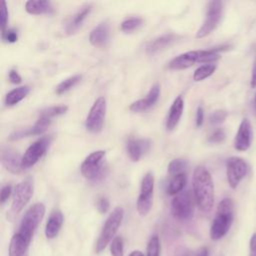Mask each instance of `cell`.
Segmentation results:
<instances>
[{
  "instance_id": "obj_1",
  "label": "cell",
  "mask_w": 256,
  "mask_h": 256,
  "mask_svg": "<svg viewBox=\"0 0 256 256\" xmlns=\"http://www.w3.org/2000/svg\"><path fill=\"white\" fill-rule=\"evenodd\" d=\"M193 194L199 209L208 213L214 204V185L210 172L204 166H198L193 172Z\"/></svg>"
},
{
  "instance_id": "obj_2",
  "label": "cell",
  "mask_w": 256,
  "mask_h": 256,
  "mask_svg": "<svg viewBox=\"0 0 256 256\" xmlns=\"http://www.w3.org/2000/svg\"><path fill=\"white\" fill-rule=\"evenodd\" d=\"M228 46H221L207 50H194L180 54L168 63V68L172 70H183L193 66L195 63L211 64L220 58L219 52L224 51Z\"/></svg>"
},
{
  "instance_id": "obj_3",
  "label": "cell",
  "mask_w": 256,
  "mask_h": 256,
  "mask_svg": "<svg viewBox=\"0 0 256 256\" xmlns=\"http://www.w3.org/2000/svg\"><path fill=\"white\" fill-rule=\"evenodd\" d=\"M233 211L234 205L230 198H224L219 202L215 218L210 228V237L212 240H219L228 233L233 222Z\"/></svg>"
},
{
  "instance_id": "obj_4",
  "label": "cell",
  "mask_w": 256,
  "mask_h": 256,
  "mask_svg": "<svg viewBox=\"0 0 256 256\" xmlns=\"http://www.w3.org/2000/svg\"><path fill=\"white\" fill-rule=\"evenodd\" d=\"M123 217H124V210L122 207H116L112 211V213L106 219L103 225V228L99 234V237L97 239V242L95 245L96 253H101L106 248V246L110 243V241L115 238L114 236L122 223Z\"/></svg>"
},
{
  "instance_id": "obj_5",
  "label": "cell",
  "mask_w": 256,
  "mask_h": 256,
  "mask_svg": "<svg viewBox=\"0 0 256 256\" xmlns=\"http://www.w3.org/2000/svg\"><path fill=\"white\" fill-rule=\"evenodd\" d=\"M44 214L45 205L43 203H35L32 205L22 217L17 233L30 243L38 225L44 217Z\"/></svg>"
},
{
  "instance_id": "obj_6",
  "label": "cell",
  "mask_w": 256,
  "mask_h": 256,
  "mask_svg": "<svg viewBox=\"0 0 256 256\" xmlns=\"http://www.w3.org/2000/svg\"><path fill=\"white\" fill-rule=\"evenodd\" d=\"M104 150H98L88 155L80 167L82 175L91 181L102 179L107 171L106 165L104 164Z\"/></svg>"
},
{
  "instance_id": "obj_7",
  "label": "cell",
  "mask_w": 256,
  "mask_h": 256,
  "mask_svg": "<svg viewBox=\"0 0 256 256\" xmlns=\"http://www.w3.org/2000/svg\"><path fill=\"white\" fill-rule=\"evenodd\" d=\"M34 192V182L32 177H27L19 182L13 191V198L9 214L16 216L30 201Z\"/></svg>"
},
{
  "instance_id": "obj_8",
  "label": "cell",
  "mask_w": 256,
  "mask_h": 256,
  "mask_svg": "<svg viewBox=\"0 0 256 256\" xmlns=\"http://www.w3.org/2000/svg\"><path fill=\"white\" fill-rule=\"evenodd\" d=\"M171 213L174 218L186 221L192 218L194 213V199L189 190L175 195L171 202Z\"/></svg>"
},
{
  "instance_id": "obj_9",
  "label": "cell",
  "mask_w": 256,
  "mask_h": 256,
  "mask_svg": "<svg viewBox=\"0 0 256 256\" xmlns=\"http://www.w3.org/2000/svg\"><path fill=\"white\" fill-rule=\"evenodd\" d=\"M153 191H154V176L151 172H148L142 178L140 194L136 204L137 211L141 216L147 215L152 207Z\"/></svg>"
},
{
  "instance_id": "obj_10",
  "label": "cell",
  "mask_w": 256,
  "mask_h": 256,
  "mask_svg": "<svg viewBox=\"0 0 256 256\" xmlns=\"http://www.w3.org/2000/svg\"><path fill=\"white\" fill-rule=\"evenodd\" d=\"M223 3L221 1H210L207 6L205 20L196 33V38H204L209 35L219 24L222 16Z\"/></svg>"
},
{
  "instance_id": "obj_11",
  "label": "cell",
  "mask_w": 256,
  "mask_h": 256,
  "mask_svg": "<svg viewBox=\"0 0 256 256\" xmlns=\"http://www.w3.org/2000/svg\"><path fill=\"white\" fill-rule=\"evenodd\" d=\"M106 115V100L104 97L96 99L85 121V127L89 132L99 133L104 125Z\"/></svg>"
},
{
  "instance_id": "obj_12",
  "label": "cell",
  "mask_w": 256,
  "mask_h": 256,
  "mask_svg": "<svg viewBox=\"0 0 256 256\" xmlns=\"http://www.w3.org/2000/svg\"><path fill=\"white\" fill-rule=\"evenodd\" d=\"M248 173L247 163L240 157H230L226 162L227 180L232 189H235Z\"/></svg>"
},
{
  "instance_id": "obj_13",
  "label": "cell",
  "mask_w": 256,
  "mask_h": 256,
  "mask_svg": "<svg viewBox=\"0 0 256 256\" xmlns=\"http://www.w3.org/2000/svg\"><path fill=\"white\" fill-rule=\"evenodd\" d=\"M50 141L51 138L46 136L32 143L22 156V168L27 169L32 167L45 154Z\"/></svg>"
},
{
  "instance_id": "obj_14",
  "label": "cell",
  "mask_w": 256,
  "mask_h": 256,
  "mask_svg": "<svg viewBox=\"0 0 256 256\" xmlns=\"http://www.w3.org/2000/svg\"><path fill=\"white\" fill-rule=\"evenodd\" d=\"M51 123V119L45 116H41L39 115L38 120L36 121V123L28 128H24V129H19L17 131H14L13 133L10 134L9 139L10 140H18L21 139L23 137H27V136H32V135H40L43 132H45L47 130V128L49 127Z\"/></svg>"
},
{
  "instance_id": "obj_15",
  "label": "cell",
  "mask_w": 256,
  "mask_h": 256,
  "mask_svg": "<svg viewBox=\"0 0 256 256\" xmlns=\"http://www.w3.org/2000/svg\"><path fill=\"white\" fill-rule=\"evenodd\" d=\"M1 162L2 165L13 174L21 172L22 168V157L20 154L10 147H2L1 149Z\"/></svg>"
},
{
  "instance_id": "obj_16",
  "label": "cell",
  "mask_w": 256,
  "mask_h": 256,
  "mask_svg": "<svg viewBox=\"0 0 256 256\" xmlns=\"http://www.w3.org/2000/svg\"><path fill=\"white\" fill-rule=\"evenodd\" d=\"M252 139V128L250 121L244 118L238 128L234 140V147L238 151H246L250 148Z\"/></svg>"
},
{
  "instance_id": "obj_17",
  "label": "cell",
  "mask_w": 256,
  "mask_h": 256,
  "mask_svg": "<svg viewBox=\"0 0 256 256\" xmlns=\"http://www.w3.org/2000/svg\"><path fill=\"white\" fill-rule=\"evenodd\" d=\"M160 95V86L158 84H154L151 89L149 90L148 94L146 95L145 98L139 99L135 102H133L130 106L129 109L132 112H144L148 110L150 107H152L158 100Z\"/></svg>"
},
{
  "instance_id": "obj_18",
  "label": "cell",
  "mask_w": 256,
  "mask_h": 256,
  "mask_svg": "<svg viewBox=\"0 0 256 256\" xmlns=\"http://www.w3.org/2000/svg\"><path fill=\"white\" fill-rule=\"evenodd\" d=\"M151 146V142L148 139H135L130 138L126 143V151L129 158L133 162L140 160L142 155L146 153Z\"/></svg>"
},
{
  "instance_id": "obj_19",
  "label": "cell",
  "mask_w": 256,
  "mask_h": 256,
  "mask_svg": "<svg viewBox=\"0 0 256 256\" xmlns=\"http://www.w3.org/2000/svg\"><path fill=\"white\" fill-rule=\"evenodd\" d=\"M110 37V29L107 22H102L97 25L89 35L90 43L95 47H104Z\"/></svg>"
},
{
  "instance_id": "obj_20",
  "label": "cell",
  "mask_w": 256,
  "mask_h": 256,
  "mask_svg": "<svg viewBox=\"0 0 256 256\" xmlns=\"http://www.w3.org/2000/svg\"><path fill=\"white\" fill-rule=\"evenodd\" d=\"M180 37L174 34H165L162 35L160 37L155 38L154 40L150 41L147 45H146V51L149 54H154L157 53L161 50H164L168 47H170L171 45H173Z\"/></svg>"
},
{
  "instance_id": "obj_21",
  "label": "cell",
  "mask_w": 256,
  "mask_h": 256,
  "mask_svg": "<svg viewBox=\"0 0 256 256\" xmlns=\"http://www.w3.org/2000/svg\"><path fill=\"white\" fill-rule=\"evenodd\" d=\"M183 108H184V101H183L181 96H178L173 101V103L170 107V110H169L167 120H166V129L168 131H171V130L175 129L176 126L178 125L179 120L182 116Z\"/></svg>"
},
{
  "instance_id": "obj_22",
  "label": "cell",
  "mask_w": 256,
  "mask_h": 256,
  "mask_svg": "<svg viewBox=\"0 0 256 256\" xmlns=\"http://www.w3.org/2000/svg\"><path fill=\"white\" fill-rule=\"evenodd\" d=\"M62 224H63L62 212L58 209L53 210L51 212V214L47 220L46 226H45V236L48 239L55 238L58 235V233L62 227Z\"/></svg>"
},
{
  "instance_id": "obj_23",
  "label": "cell",
  "mask_w": 256,
  "mask_h": 256,
  "mask_svg": "<svg viewBox=\"0 0 256 256\" xmlns=\"http://www.w3.org/2000/svg\"><path fill=\"white\" fill-rule=\"evenodd\" d=\"M29 245L30 243L18 233L14 234L9 244V256H28Z\"/></svg>"
},
{
  "instance_id": "obj_24",
  "label": "cell",
  "mask_w": 256,
  "mask_h": 256,
  "mask_svg": "<svg viewBox=\"0 0 256 256\" xmlns=\"http://www.w3.org/2000/svg\"><path fill=\"white\" fill-rule=\"evenodd\" d=\"M25 10L32 15H41L52 13L54 8L47 0H29L25 3Z\"/></svg>"
},
{
  "instance_id": "obj_25",
  "label": "cell",
  "mask_w": 256,
  "mask_h": 256,
  "mask_svg": "<svg viewBox=\"0 0 256 256\" xmlns=\"http://www.w3.org/2000/svg\"><path fill=\"white\" fill-rule=\"evenodd\" d=\"M91 11V6L87 5L85 7H83L81 10H79L72 18L71 20L68 22L67 26H66V32L67 34H73L75 33L82 25L83 21L85 20V18L87 17V15L90 13Z\"/></svg>"
},
{
  "instance_id": "obj_26",
  "label": "cell",
  "mask_w": 256,
  "mask_h": 256,
  "mask_svg": "<svg viewBox=\"0 0 256 256\" xmlns=\"http://www.w3.org/2000/svg\"><path fill=\"white\" fill-rule=\"evenodd\" d=\"M30 92V88L28 86H21L16 89L11 90L7 93L5 97V104L7 106H13L19 103L22 99H24Z\"/></svg>"
},
{
  "instance_id": "obj_27",
  "label": "cell",
  "mask_w": 256,
  "mask_h": 256,
  "mask_svg": "<svg viewBox=\"0 0 256 256\" xmlns=\"http://www.w3.org/2000/svg\"><path fill=\"white\" fill-rule=\"evenodd\" d=\"M186 180H187V177L185 173L172 176L171 180L168 183L167 193L169 195H177L180 192H182L186 185Z\"/></svg>"
},
{
  "instance_id": "obj_28",
  "label": "cell",
  "mask_w": 256,
  "mask_h": 256,
  "mask_svg": "<svg viewBox=\"0 0 256 256\" xmlns=\"http://www.w3.org/2000/svg\"><path fill=\"white\" fill-rule=\"evenodd\" d=\"M216 70V65L215 64H205L200 67H198L193 74V79L194 81H202L209 76H211Z\"/></svg>"
},
{
  "instance_id": "obj_29",
  "label": "cell",
  "mask_w": 256,
  "mask_h": 256,
  "mask_svg": "<svg viewBox=\"0 0 256 256\" xmlns=\"http://www.w3.org/2000/svg\"><path fill=\"white\" fill-rule=\"evenodd\" d=\"M81 78H82L81 75H74V76L66 78L65 80H63L61 83H59L57 85V87L55 89L56 94L61 95V94L65 93L66 91H68L69 89L74 87L81 80Z\"/></svg>"
},
{
  "instance_id": "obj_30",
  "label": "cell",
  "mask_w": 256,
  "mask_h": 256,
  "mask_svg": "<svg viewBox=\"0 0 256 256\" xmlns=\"http://www.w3.org/2000/svg\"><path fill=\"white\" fill-rule=\"evenodd\" d=\"M187 165L188 163L185 159H181V158L173 159L168 165V173L171 176L184 173V170L187 168Z\"/></svg>"
},
{
  "instance_id": "obj_31",
  "label": "cell",
  "mask_w": 256,
  "mask_h": 256,
  "mask_svg": "<svg viewBox=\"0 0 256 256\" xmlns=\"http://www.w3.org/2000/svg\"><path fill=\"white\" fill-rule=\"evenodd\" d=\"M142 22H143L142 19L138 17H132V18L126 19L121 23V30L126 33L134 31L135 29H137L142 25Z\"/></svg>"
},
{
  "instance_id": "obj_32",
  "label": "cell",
  "mask_w": 256,
  "mask_h": 256,
  "mask_svg": "<svg viewBox=\"0 0 256 256\" xmlns=\"http://www.w3.org/2000/svg\"><path fill=\"white\" fill-rule=\"evenodd\" d=\"M67 110H68V107H67L66 105L52 106V107H49V108H46V109L42 110L41 113H40V115H41V116L48 117V118L51 119V118H53V117H55V116L64 114Z\"/></svg>"
},
{
  "instance_id": "obj_33",
  "label": "cell",
  "mask_w": 256,
  "mask_h": 256,
  "mask_svg": "<svg viewBox=\"0 0 256 256\" xmlns=\"http://www.w3.org/2000/svg\"><path fill=\"white\" fill-rule=\"evenodd\" d=\"M160 241L157 235H153L147 244V256H159Z\"/></svg>"
},
{
  "instance_id": "obj_34",
  "label": "cell",
  "mask_w": 256,
  "mask_h": 256,
  "mask_svg": "<svg viewBox=\"0 0 256 256\" xmlns=\"http://www.w3.org/2000/svg\"><path fill=\"white\" fill-rule=\"evenodd\" d=\"M123 239L120 236L115 237L110 245V252L112 256H123Z\"/></svg>"
},
{
  "instance_id": "obj_35",
  "label": "cell",
  "mask_w": 256,
  "mask_h": 256,
  "mask_svg": "<svg viewBox=\"0 0 256 256\" xmlns=\"http://www.w3.org/2000/svg\"><path fill=\"white\" fill-rule=\"evenodd\" d=\"M227 115H228V113L225 110H216L210 114L209 122L212 125L221 124L225 121V119L227 118Z\"/></svg>"
},
{
  "instance_id": "obj_36",
  "label": "cell",
  "mask_w": 256,
  "mask_h": 256,
  "mask_svg": "<svg viewBox=\"0 0 256 256\" xmlns=\"http://www.w3.org/2000/svg\"><path fill=\"white\" fill-rule=\"evenodd\" d=\"M2 39L8 43H14L18 40V33L15 29H5L2 31Z\"/></svg>"
},
{
  "instance_id": "obj_37",
  "label": "cell",
  "mask_w": 256,
  "mask_h": 256,
  "mask_svg": "<svg viewBox=\"0 0 256 256\" xmlns=\"http://www.w3.org/2000/svg\"><path fill=\"white\" fill-rule=\"evenodd\" d=\"M225 132L222 129H217L208 137V141L210 143H221L225 140Z\"/></svg>"
},
{
  "instance_id": "obj_38",
  "label": "cell",
  "mask_w": 256,
  "mask_h": 256,
  "mask_svg": "<svg viewBox=\"0 0 256 256\" xmlns=\"http://www.w3.org/2000/svg\"><path fill=\"white\" fill-rule=\"evenodd\" d=\"M7 21H8V9H7L6 2L3 1V2H2V6H1V10H0V25H1V31L5 30Z\"/></svg>"
},
{
  "instance_id": "obj_39",
  "label": "cell",
  "mask_w": 256,
  "mask_h": 256,
  "mask_svg": "<svg viewBox=\"0 0 256 256\" xmlns=\"http://www.w3.org/2000/svg\"><path fill=\"white\" fill-rule=\"evenodd\" d=\"M11 193H12V186L10 184H7L2 187L1 194H0V200H1L2 204H4L8 200Z\"/></svg>"
},
{
  "instance_id": "obj_40",
  "label": "cell",
  "mask_w": 256,
  "mask_h": 256,
  "mask_svg": "<svg viewBox=\"0 0 256 256\" xmlns=\"http://www.w3.org/2000/svg\"><path fill=\"white\" fill-rule=\"evenodd\" d=\"M97 208L100 213H106L109 209V201L104 197L99 198L97 201Z\"/></svg>"
},
{
  "instance_id": "obj_41",
  "label": "cell",
  "mask_w": 256,
  "mask_h": 256,
  "mask_svg": "<svg viewBox=\"0 0 256 256\" xmlns=\"http://www.w3.org/2000/svg\"><path fill=\"white\" fill-rule=\"evenodd\" d=\"M203 121H204V110L201 106H199L196 112V126L200 127L203 124Z\"/></svg>"
},
{
  "instance_id": "obj_42",
  "label": "cell",
  "mask_w": 256,
  "mask_h": 256,
  "mask_svg": "<svg viewBox=\"0 0 256 256\" xmlns=\"http://www.w3.org/2000/svg\"><path fill=\"white\" fill-rule=\"evenodd\" d=\"M9 80L14 84H19L22 81V78L16 70H11L9 72Z\"/></svg>"
},
{
  "instance_id": "obj_43",
  "label": "cell",
  "mask_w": 256,
  "mask_h": 256,
  "mask_svg": "<svg viewBox=\"0 0 256 256\" xmlns=\"http://www.w3.org/2000/svg\"><path fill=\"white\" fill-rule=\"evenodd\" d=\"M249 250H250V256H256V233H254L250 238Z\"/></svg>"
},
{
  "instance_id": "obj_44",
  "label": "cell",
  "mask_w": 256,
  "mask_h": 256,
  "mask_svg": "<svg viewBox=\"0 0 256 256\" xmlns=\"http://www.w3.org/2000/svg\"><path fill=\"white\" fill-rule=\"evenodd\" d=\"M250 85H251V87H252V88H255V87H256V56H255L254 63H253V67H252Z\"/></svg>"
},
{
  "instance_id": "obj_45",
  "label": "cell",
  "mask_w": 256,
  "mask_h": 256,
  "mask_svg": "<svg viewBox=\"0 0 256 256\" xmlns=\"http://www.w3.org/2000/svg\"><path fill=\"white\" fill-rule=\"evenodd\" d=\"M196 256H209V253H208L207 248H205V247L201 248V249L198 251V253H197Z\"/></svg>"
},
{
  "instance_id": "obj_46",
  "label": "cell",
  "mask_w": 256,
  "mask_h": 256,
  "mask_svg": "<svg viewBox=\"0 0 256 256\" xmlns=\"http://www.w3.org/2000/svg\"><path fill=\"white\" fill-rule=\"evenodd\" d=\"M129 256H144V254L139 250H134L129 254Z\"/></svg>"
},
{
  "instance_id": "obj_47",
  "label": "cell",
  "mask_w": 256,
  "mask_h": 256,
  "mask_svg": "<svg viewBox=\"0 0 256 256\" xmlns=\"http://www.w3.org/2000/svg\"><path fill=\"white\" fill-rule=\"evenodd\" d=\"M181 256H192L190 253H185V254H182Z\"/></svg>"
},
{
  "instance_id": "obj_48",
  "label": "cell",
  "mask_w": 256,
  "mask_h": 256,
  "mask_svg": "<svg viewBox=\"0 0 256 256\" xmlns=\"http://www.w3.org/2000/svg\"><path fill=\"white\" fill-rule=\"evenodd\" d=\"M254 104H255V108H256V94H255V99H254Z\"/></svg>"
}]
</instances>
